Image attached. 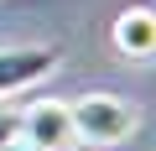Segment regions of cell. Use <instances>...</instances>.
Here are the masks:
<instances>
[{"label":"cell","mask_w":156,"mask_h":151,"mask_svg":"<svg viewBox=\"0 0 156 151\" xmlns=\"http://www.w3.org/2000/svg\"><path fill=\"white\" fill-rule=\"evenodd\" d=\"M57 63H62V47L57 42H16V47H0V99L42 84Z\"/></svg>","instance_id":"7a4b0ae2"},{"label":"cell","mask_w":156,"mask_h":151,"mask_svg":"<svg viewBox=\"0 0 156 151\" xmlns=\"http://www.w3.org/2000/svg\"><path fill=\"white\" fill-rule=\"evenodd\" d=\"M5 151H37V146H26V141H11V146H5Z\"/></svg>","instance_id":"8992f818"},{"label":"cell","mask_w":156,"mask_h":151,"mask_svg":"<svg viewBox=\"0 0 156 151\" xmlns=\"http://www.w3.org/2000/svg\"><path fill=\"white\" fill-rule=\"evenodd\" d=\"M21 141L37 151H73V110L68 99H31L21 110Z\"/></svg>","instance_id":"3957f363"},{"label":"cell","mask_w":156,"mask_h":151,"mask_svg":"<svg viewBox=\"0 0 156 151\" xmlns=\"http://www.w3.org/2000/svg\"><path fill=\"white\" fill-rule=\"evenodd\" d=\"M68 110H73V141L78 146H120L140 125V110L130 99L109 94V89H94L83 99H73Z\"/></svg>","instance_id":"6da1fadb"},{"label":"cell","mask_w":156,"mask_h":151,"mask_svg":"<svg viewBox=\"0 0 156 151\" xmlns=\"http://www.w3.org/2000/svg\"><path fill=\"white\" fill-rule=\"evenodd\" d=\"M11 141H21V110H0V151Z\"/></svg>","instance_id":"5b68a950"},{"label":"cell","mask_w":156,"mask_h":151,"mask_svg":"<svg viewBox=\"0 0 156 151\" xmlns=\"http://www.w3.org/2000/svg\"><path fill=\"white\" fill-rule=\"evenodd\" d=\"M109 47L125 63H156V5L151 0H130L109 21Z\"/></svg>","instance_id":"277c9868"}]
</instances>
